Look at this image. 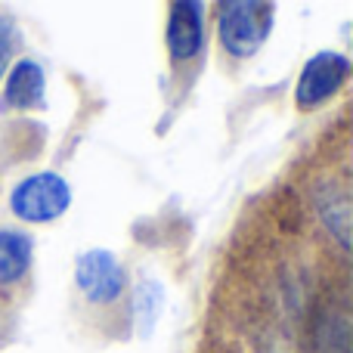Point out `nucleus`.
<instances>
[{
	"instance_id": "0eeeda50",
	"label": "nucleus",
	"mask_w": 353,
	"mask_h": 353,
	"mask_svg": "<svg viewBox=\"0 0 353 353\" xmlns=\"http://www.w3.org/2000/svg\"><path fill=\"white\" fill-rule=\"evenodd\" d=\"M31 239L19 230H0V285L22 279L31 267Z\"/></svg>"
},
{
	"instance_id": "6e6552de",
	"label": "nucleus",
	"mask_w": 353,
	"mask_h": 353,
	"mask_svg": "<svg viewBox=\"0 0 353 353\" xmlns=\"http://www.w3.org/2000/svg\"><path fill=\"white\" fill-rule=\"evenodd\" d=\"M316 208H319V217L325 220V226H329L338 242L347 248L350 245V199H347V192L332 186V183L329 186H319Z\"/></svg>"
},
{
	"instance_id": "20e7f679",
	"label": "nucleus",
	"mask_w": 353,
	"mask_h": 353,
	"mask_svg": "<svg viewBox=\"0 0 353 353\" xmlns=\"http://www.w3.org/2000/svg\"><path fill=\"white\" fill-rule=\"evenodd\" d=\"M347 56L341 53H316L310 62L304 65V72H301L298 78V105H319L323 99H329L332 93L338 90V87L344 84V78H347Z\"/></svg>"
},
{
	"instance_id": "7ed1b4c3",
	"label": "nucleus",
	"mask_w": 353,
	"mask_h": 353,
	"mask_svg": "<svg viewBox=\"0 0 353 353\" xmlns=\"http://www.w3.org/2000/svg\"><path fill=\"white\" fill-rule=\"evenodd\" d=\"M74 282H78L81 294L87 301H93V304H112L124 292V270L115 254H109L103 248H93L78 257Z\"/></svg>"
},
{
	"instance_id": "1a4fd4ad",
	"label": "nucleus",
	"mask_w": 353,
	"mask_h": 353,
	"mask_svg": "<svg viewBox=\"0 0 353 353\" xmlns=\"http://www.w3.org/2000/svg\"><path fill=\"white\" fill-rule=\"evenodd\" d=\"M313 338H316V347L323 353H347V344H350L347 310L344 307L323 310L316 319V329H313Z\"/></svg>"
},
{
	"instance_id": "f03ea898",
	"label": "nucleus",
	"mask_w": 353,
	"mask_h": 353,
	"mask_svg": "<svg viewBox=\"0 0 353 353\" xmlns=\"http://www.w3.org/2000/svg\"><path fill=\"white\" fill-rule=\"evenodd\" d=\"M68 205H72V189L59 174L50 171L22 180L10 195L12 214L28 223H50V220L62 217Z\"/></svg>"
},
{
	"instance_id": "9d476101",
	"label": "nucleus",
	"mask_w": 353,
	"mask_h": 353,
	"mask_svg": "<svg viewBox=\"0 0 353 353\" xmlns=\"http://www.w3.org/2000/svg\"><path fill=\"white\" fill-rule=\"evenodd\" d=\"M161 307H165V288L155 279H140V285L134 288V325L140 338L152 335Z\"/></svg>"
},
{
	"instance_id": "f257e3e1",
	"label": "nucleus",
	"mask_w": 353,
	"mask_h": 353,
	"mask_svg": "<svg viewBox=\"0 0 353 353\" xmlns=\"http://www.w3.org/2000/svg\"><path fill=\"white\" fill-rule=\"evenodd\" d=\"M270 28H273V6L270 3H261V0H254V3L251 0L220 3V43L232 56H254L261 50V43L267 41Z\"/></svg>"
},
{
	"instance_id": "9b49d317",
	"label": "nucleus",
	"mask_w": 353,
	"mask_h": 353,
	"mask_svg": "<svg viewBox=\"0 0 353 353\" xmlns=\"http://www.w3.org/2000/svg\"><path fill=\"white\" fill-rule=\"evenodd\" d=\"M12 19L0 16V74L6 72V62H10V53H12Z\"/></svg>"
},
{
	"instance_id": "39448f33",
	"label": "nucleus",
	"mask_w": 353,
	"mask_h": 353,
	"mask_svg": "<svg viewBox=\"0 0 353 353\" xmlns=\"http://www.w3.org/2000/svg\"><path fill=\"white\" fill-rule=\"evenodd\" d=\"M205 6L183 0L171 6V19H168V50L176 62H186L199 56L205 47Z\"/></svg>"
},
{
	"instance_id": "423d86ee",
	"label": "nucleus",
	"mask_w": 353,
	"mask_h": 353,
	"mask_svg": "<svg viewBox=\"0 0 353 353\" xmlns=\"http://www.w3.org/2000/svg\"><path fill=\"white\" fill-rule=\"evenodd\" d=\"M43 68L31 59H22L6 78L3 109H31L43 99Z\"/></svg>"
}]
</instances>
